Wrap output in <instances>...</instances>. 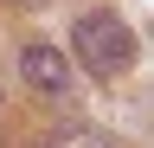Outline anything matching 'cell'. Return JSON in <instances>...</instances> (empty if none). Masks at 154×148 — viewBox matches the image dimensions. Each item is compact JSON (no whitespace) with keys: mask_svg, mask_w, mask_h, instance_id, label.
<instances>
[{"mask_svg":"<svg viewBox=\"0 0 154 148\" xmlns=\"http://www.w3.org/2000/svg\"><path fill=\"white\" fill-rule=\"evenodd\" d=\"M71 52H77V65H84L90 77H122L135 65V32H128L122 13H77Z\"/></svg>","mask_w":154,"mask_h":148,"instance_id":"1","label":"cell"},{"mask_svg":"<svg viewBox=\"0 0 154 148\" xmlns=\"http://www.w3.org/2000/svg\"><path fill=\"white\" fill-rule=\"evenodd\" d=\"M19 77H26L32 90H45V97H58V90L71 84L64 52H58V45H26V52H19Z\"/></svg>","mask_w":154,"mask_h":148,"instance_id":"2","label":"cell"},{"mask_svg":"<svg viewBox=\"0 0 154 148\" xmlns=\"http://www.w3.org/2000/svg\"><path fill=\"white\" fill-rule=\"evenodd\" d=\"M45 148H116V142H109V135H96V129H58Z\"/></svg>","mask_w":154,"mask_h":148,"instance_id":"3","label":"cell"},{"mask_svg":"<svg viewBox=\"0 0 154 148\" xmlns=\"http://www.w3.org/2000/svg\"><path fill=\"white\" fill-rule=\"evenodd\" d=\"M19 7H38V0H19Z\"/></svg>","mask_w":154,"mask_h":148,"instance_id":"4","label":"cell"}]
</instances>
